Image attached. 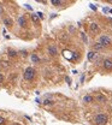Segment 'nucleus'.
<instances>
[{
    "label": "nucleus",
    "instance_id": "f257e3e1",
    "mask_svg": "<svg viewBox=\"0 0 112 125\" xmlns=\"http://www.w3.org/2000/svg\"><path fill=\"white\" fill-rule=\"evenodd\" d=\"M94 122H95V124H98V125H105L109 122V117L105 113H99V114L95 116Z\"/></svg>",
    "mask_w": 112,
    "mask_h": 125
},
{
    "label": "nucleus",
    "instance_id": "f03ea898",
    "mask_svg": "<svg viewBox=\"0 0 112 125\" xmlns=\"http://www.w3.org/2000/svg\"><path fill=\"white\" fill-rule=\"evenodd\" d=\"M35 75H36V72H35V70L33 67H27L24 73H23V77H24L25 81H33Z\"/></svg>",
    "mask_w": 112,
    "mask_h": 125
},
{
    "label": "nucleus",
    "instance_id": "7ed1b4c3",
    "mask_svg": "<svg viewBox=\"0 0 112 125\" xmlns=\"http://www.w3.org/2000/svg\"><path fill=\"white\" fill-rule=\"evenodd\" d=\"M99 42H100L104 47H107V46L111 45V37H110L109 35H101V36L99 37Z\"/></svg>",
    "mask_w": 112,
    "mask_h": 125
},
{
    "label": "nucleus",
    "instance_id": "20e7f679",
    "mask_svg": "<svg viewBox=\"0 0 112 125\" xmlns=\"http://www.w3.org/2000/svg\"><path fill=\"white\" fill-rule=\"evenodd\" d=\"M89 30L92 34H98L99 30H100V28H99V24L98 23H95V22H93V23H90L89 24Z\"/></svg>",
    "mask_w": 112,
    "mask_h": 125
},
{
    "label": "nucleus",
    "instance_id": "39448f33",
    "mask_svg": "<svg viewBox=\"0 0 112 125\" xmlns=\"http://www.w3.org/2000/svg\"><path fill=\"white\" fill-rule=\"evenodd\" d=\"M103 66H104V69H105V70H112V60L111 59H109V58L104 59V62H103Z\"/></svg>",
    "mask_w": 112,
    "mask_h": 125
},
{
    "label": "nucleus",
    "instance_id": "423d86ee",
    "mask_svg": "<svg viewBox=\"0 0 112 125\" xmlns=\"http://www.w3.org/2000/svg\"><path fill=\"white\" fill-rule=\"evenodd\" d=\"M47 51H48V54H49V55H52V57H54V55H57V54H58V49H57V47H56V46H53V45H52V46H49Z\"/></svg>",
    "mask_w": 112,
    "mask_h": 125
},
{
    "label": "nucleus",
    "instance_id": "0eeeda50",
    "mask_svg": "<svg viewBox=\"0 0 112 125\" xmlns=\"http://www.w3.org/2000/svg\"><path fill=\"white\" fill-rule=\"evenodd\" d=\"M18 24H19V27H22V28H25V27H27V21H25V18H24L23 16L18 17Z\"/></svg>",
    "mask_w": 112,
    "mask_h": 125
},
{
    "label": "nucleus",
    "instance_id": "6e6552de",
    "mask_svg": "<svg viewBox=\"0 0 112 125\" xmlns=\"http://www.w3.org/2000/svg\"><path fill=\"white\" fill-rule=\"evenodd\" d=\"M93 49L98 52V51H104V49H105V47H104L100 42H96V43H94V45H93Z\"/></svg>",
    "mask_w": 112,
    "mask_h": 125
},
{
    "label": "nucleus",
    "instance_id": "1a4fd4ad",
    "mask_svg": "<svg viewBox=\"0 0 112 125\" xmlns=\"http://www.w3.org/2000/svg\"><path fill=\"white\" fill-rule=\"evenodd\" d=\"M30 59H32V62H35V64H36V62H40V57H39L37 54H35V53L32 54Z\"/></svg>",
    "mask_w": 112,
    "mask_h": 125
},
{
    "label": "nucleus",
    "instance_id": "9d476101",
    "mask_svg": "<svg viewBox=\"0 0 112 125\" xmlns=\"http://www.w3.org/2000/svg\"><path fill=\"white\" fill-rule=\"evenodd\" d=\"M93 100H94V99H93V96H90V95H86V96H83V101H84L86 103H90Z\"/></svg>",
    "mask_w": 112,
    "mask_h": 125
},
{
    "label": "nucleus",
    "instance_id": "9b49d317",
    "mask_svg": "<svg viewBox=\"0 0 112 125\" xmlns=\"http://www.w3.org/2000/svg\"><path fill=\"white\" fill-rule=\"evenodd\" d=\"M4 24L6 27H11L12 25V19L11 18H4Z\"/></svg>",
    "mask_w": 112,
    "mask_h": 125
},
{
    "label": "nucleus",
    "instance_id": "f8f14e48",
    "mask_svg": "<svg viewBox=\"0 0 112 125\" xmlns=\"http://www.w3.org/2000/svg\"><path fill=\"white\" fill-rule=\"evenodd\" d=\"M95 54H96V52H95V51H90V52L88 53V55H87L88 60H93V58L95 57Z\"/></svg>",
    "mask_w": 112,
    "mask_h": 125
},
{
    "label": "nucleus",
    "instance_id": "ddd939ff",
    "mask_svg": "<svg viewBox=\"0 0 112 125\" xmlns=\"http://www.w3.org/2000/svg\"><path fill=\"white\" fill-rule=\"evenodd\" d=\"M96 101H100V102H106V97H105L104 95L99 94V95H96Z\"/></svg>",
    "mask_w": 112,
    "mask_h": 125
},
{
    "label": "nucleus",
    "instance_id": "4468645a",
    "mask_svg": "<svg viewBox=\"0 0 112 125\" xmlns=\"http://www.w3.org/2000/svg\"><path fill=\"white\" fill-rule=\"evenodd\" d=\"M30 17H32V21H33L35 24H37V23H39V16H37V15H32Z\"/></svg>",
    "mask_w": 112,
    "mask_h": 125
},
{
    "label": "nucleus",
    "instance_id": "2eb2a0df",
    "mask_svg": "<svg viewBox=\"0 0 112 125\" xmlns=\"http://www.w3.org/2000/svg\"><path fill=\"white\" fill-rule=\"evenodd\" d=\"M64 1H62V0H52L51 1V4H53V5H56V6H58V5H62Z\"/></svg>",
    "mask_w": 112,
    "mask_h": 125
},
{
    "label": "nucleus",
    "instance_id": "dca6fc26",
    "mask_svg": "<svg viewBox=\"0 0 112 125\" xmlns=\"http://www.w3.org/2000/svg\"><path fill=\"white\" fill-rule=\"evenodd\" d=\"M8 57H11V58H15V57H17V52L16 51H8Z\"/></svg>",
    "mask_w": 112,
    "mask_h": 125
},
{
    "label": "nucleus",
    "instance_id": "f3484780",
    "mask_svg": "<svg viewBox=\"0 0 112 125\" xmlns=\"http://www.w3.org/2000/svg\"><path fill=\"white\" fill-rule=\"evenodd\" d=\"M81 36H82V40H83V42H84V43H88V39H87L86 34H84V32H81Z\"/></svg>",
    "mask_w": 112,
    "mask_h": 125
},
{
    "label": "nucleus",
    "instance_id": "a211bd4d",
    "mask_svg": "<svg viewBox=\"0 0 112 125\" xmlns=\"http://www.w3.org/2000/svg\"><path fill=\"white\" fill-rule=\"evenodd\" d=\"M52 103H53V102H52V101H49V100H46V101L43 102V105H46V106H48V105H52Z\"/></svg>",
    "mask_w": 112,
    "mask_h": 125
},
{
    "label": "nucleus",
    "instance_id": "6ab92c4d",
    "mask_svg": "<svg viewBox=\"0 0 112 125\" xmlns=\"http://www.w3.org/2000/svg\"><path fill=\"white\" fill-rule=\"evenodd\" d=\"M0 125H5V119L2 117H0Z\"/></svg>",
    "mask_w": 112,
    "mask_h": 125
},
{
    "label": "nucleus",
    "instance_id": "aec40b11",
    "mask_svg": "<svg viewBox=\"0 0 112 125\" xmlns=\"http://www.w3.org/2000/svg\"><path fill=\"white\" fill-rule=\"evenodd\" d=\"M2 82H4V76L0 73V83H2Z\"/></svg>",
    "mask_w": 112,
    "mask_h": 125
},
{
    "label": "nucleus",
    "instance_id": "412c9836",
    "mask_svg": "<svg viewBox=\"0 0 112 125\" xmlns=\"http://www.w3.org/2000/svg\"><path fill=\"white\" fill-rule=\"evenodd\" d=\"M37 16H39V18H42V17H43V16H42V13H41V12H39V13H36Z\"/></svg>",
    "mask_w": 112,
    "mask_h": 125
},
{
    "label": "nucleus",
    "instance_id": "4be33fe9",
    "mask_svg": "<svg viewBox=\"0 0 112 125\" xmlns=\"http://www.w3.org/2000/svg\"><path fill=\"white\" fill-rule=\"evenodd\" d=\"M13 125H21V124H18V123H15V124H13Z\"/></svg>",
    "mask_w": 112,
    "mask_h": 125
},
{
    "label": "nucleus",
    "instance_id": "5701e85b",
    "mask_svg": "<svg viewBox=\"0 0 112 125\" xmlns=\"http://www.w3.org/2000/svg\"><path fill=\"white\" fill-rule=\"evenodd\" d=\"M111 109H112V107H111Z\"/></svg>",
    "mask_w": 112,
    "mask_h": 125
}]
</instances>
